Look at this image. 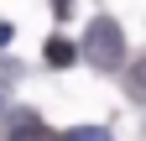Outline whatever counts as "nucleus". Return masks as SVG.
<instances>
[{"mask_svg":"<svg viewBox=\"0 0 146 141\" xmlns=\"http://www.w3.org/2000/svg\"><path fill=\"white\" fill-rule=\"evenodd\" d=\"M73 136H84V141H99V136H110V131H104V126H78Z\"/></svg>","mask_w":146,"mask_h":141,"instance_id":"obj_7","label":"nucleus"},{"mask_svg":"<svg viewBox=\"0 0 146 141\" xmlns=\"http://www.w3.org/2000/svg\"><path fill=\"white\" fill-rule=\"evenodd\" d=\"M84 58L94 68H120L125 63V31H120V21L99 16V21L89 26V37H84Z\"/></svg>","mask_w":146,"mask_h":141,"instance_id":"obj_1","label":"nucleus"},{"mask_svg":"<svg viewBox=\"0 0 146 141\" xmlns=\"http://www.w3.org/2000/svg\"><path fill=\"white\" fill-rule=\"evenodd\" d=\"M16 78H21V63L5 58V63H0V84H16Z\"/></svg>","mask_w":146,"mask_h":141,"instance_id":"obj_5","label":"nucleus"},{"mask_svg":"<svg viewBox=\"0 0 146 141\" xmlns=\"http://www.w3.org/2000/svg\"><path fill=\"white\" fill-rule=\"evenodd\" d=\"M5 126H11V136H47V126H42V115H21V110H16V115L5 120Z\"/></svg>","mask_w":146,"mask_h":141,"instance_id":"obj_3","label":"nucleus"},{"mask_svg":"<svg viewBox=\"0 0 146 141\" xmlns=\"http://www.w3.org/2000/svg\"><path fill=\"white\" fill-rule=\"evenodd\" d=\"M78 52H84V47H73L68 37H47V63H52V68H73Z\"/></svg>","mask_w":146,"mask_h":141,"instance_id":"obj_2","label":"nucleus"},{"mask_svg":"<svg viewBox=\"0 0 146 141\" xmlns=\"http://www.w3.org/2000/svg\"><path fill=\"white\" fill-rule=\"evenodd\" d=\"M125 89H131V99L146 104V58H136L131 68H125Z\"/></svg>","mask_w":146,"mask_h":141,"instance_id":"obj_4","label":"nucleus"},{"mask_svg":"<svg viewBox=\"0 0 146 141\" xmlns=\"http://www.w3.org/2000/svg\"><path fill=\"white\" fill-rule=\"evenodd\" d=\"M73 5H78V0H52V16H58V21H68V16H73Z\"/></svg>","mask_w":146,"mask_h":141,"instance_id":"obj_6","label":"nucleus"},{"mask_svg":"<svg viewBox=\"0 0 146 141\" xmlns=\"http://www.w3.org/2000/svg\"><path fill=\"white\" fill-rule=\"evenodd\" d=\"M5 42H11V26H5V21H0V47H5Z\"/></svg>","mask_w":146,"mask_h":141,"instance_id":"obj_8","label":"nucleus"}]
</instances>
